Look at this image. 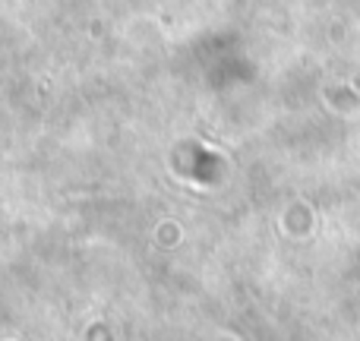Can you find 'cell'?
I'll return each instance as SVG.
<instances>
[]
</instances>
